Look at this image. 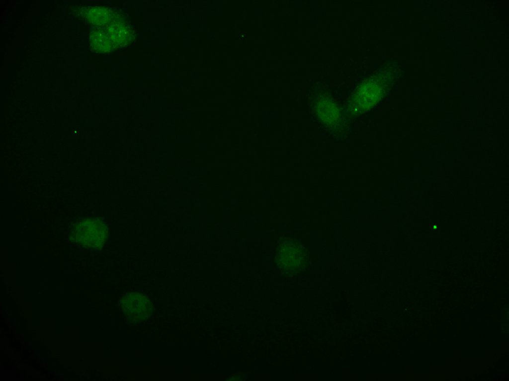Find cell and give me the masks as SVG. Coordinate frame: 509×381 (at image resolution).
I'll return each mask as SVG.
<instances>
[{"label": "cell", "mask_w": 509, "mask_h": 381, "mask_svg": "<svg viewBox=\"0 0 509 381\" xmlns=\"http://www.w3.org/2000/svg\"><path fill=\"white\" fill-rule=\"evenodd\" d=\"M400 73L397 62L390 59L361 79L342 105L344 114L349 122L352 123L385 99L399 78Z\"/></svg>", "instance_id": "obj_1"}, {"label": "cell", "mask_w": 509, "mask_h": 381, "mask_svg": "<svg viewBox=\"0 0 509 381\" xmlns=\"http://www.w3.org/2000/svg\"><path fill=\"white\" fill-rule=\"evenodd\" d=\"M310 104L314 117L330 135L339 141L347 138L351 123L327 85L315 83L311 90Z\"/></svg>", "instance_id": "obj_2"}, {"label": "cell", "mask_w": 509, "mask_h": 381, "mask_svg": "<svg viewBox=\"0 0 509 381\" xmlns=\"http://www.w3.org/2000/svg\"><path fill=\"white\" fill-rule=\"evenodd\" d=\"M110 228L101 217L88 215L74 220L68 231L69 240L74 245L91 251H99L107 245Z\"/></svg>", "instance_id": "obj_3"}, {"label": "cell", "mask_w": 509, "mask_h": 381, "mask_svg": "<svg viewBox=\"0 0 509 381\" xmlns=\"http://www.w3.org/2000/svg\"><path fill=\"white\" fill-rule=\"evenodd\" d=\"M118 306L125 320L132 325L147 322L155 312L152 300L146 294L137 291L123 294L119 300Z\"/></svg>", "instance_id": "obj_4"}, {"label": "cell", "mask_w": 509, "mask_h": 381, "mask_svg": "<svg viewBox=\"0 0 509 381\" xmlns=\"http://www.w3.org/2000/svg\"><path fill=\"white\" fill-rule=\"evenodd\" d=\"M77 12L93 27L104 28L114 21L127 19L121 11L102 6L83 7Z\"/></svg>", "instance_id": "obj_5"}, {"label": "cell", "mask_w": 509, "mask_h": 381, "mask_svg": "<svg viewBox=\"0 0 509 381\" xmlns=\"http://www.w3.org/2000/svg\"><path fill=\"white\" fill-rule=\"evenodd\" d=\"M104 28L117 50L128 47L137 37L127 19L114 21Z\"/></svg>", "instance_id": "obj_6"}, {"label": "cell", "mask_w": 509, "mask_h": 381, "mask_svg": "<svg viewBox=\"0 0 509 381\" xmlns=\"http://www.w3.org/2000/svg\"><path fill=\"white\" fill-rule=\"evenodd\" d=\"M88 39L90 47L95 52L107 54L117 50L104 28L92 27Z\"/></svg>", "instance_id": "obj_7"}]
</instances>
